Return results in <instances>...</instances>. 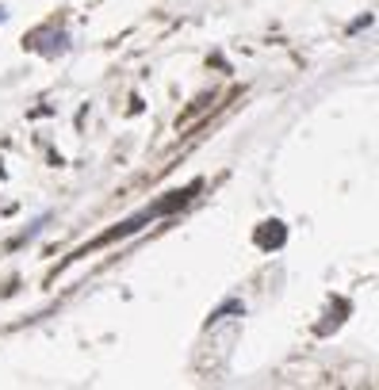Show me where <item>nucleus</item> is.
I'll return each mask as SVG.
<instances>
[]
</instances>
